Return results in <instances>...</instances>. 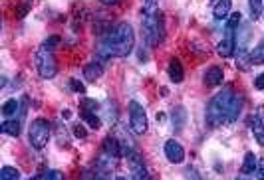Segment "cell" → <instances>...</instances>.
Returning <instances> with one entry per match:
<instances>
[{
    "instance_id": "836d02e7",
    "label": "cell",
    "mask_w": 264,
    "mask_h": 180,
    "mask_svg": "<svg viewBox=\"0 0 264 180\" xmlns=\"http://www.w3.org/2000/svg\"><path fill=\"white\" fill-rule=\"evenodd\" d=\"M185 178L187 180H201V176H199V172H197L193 166H189V168H185Z\"/></svg>"
},
{
    "instance_id": "4fadbf2b",
    "label": "cell",
    "mask_w": 264,
    "mask_h": 180,
    "mask_svg": "<svg viewBox=\"0 0 264 180\" xmlns=\"http://www.w3.org/2000/svg\"><path fill=\"white\" fill-rule=\"evenodd\" d=\"M167 74H169V79L173 83H181L185 79V70H183V63L177 60V58H171L169 65H167Z\"/></svg>"
},
{
    "instance_id": "ab89813d",
    "label": "cell",
    "mask_w": 264,
    "mask_h": 180,
    "mask_svg": "<svg viewBox=\"0 0 264 180\" xmlns=\"http://www.w3.org/2000/svg\"><path fill=\"white\" fill-rule=\"evenodd\" d=\"M116 180H127V178H123V176H118V178H116Z\"/></svg>"
},
{
    "instance_id": "6da1fadb",
    "label": "cell",
    "mask_w": 264,
    "mask_h": 180,
    "mask_svg": "<svg viewBox=\"0 0 264 180\" xmlns=\"http://www.w3.org/2000/svg\"><path fill=\"white\" fill-rule=\"evenodd\" d=\"M135 48V32L131 24H118L109 30L100 46V54L103 58H127Z\"/></svg>"
},
{
    "instance_id": "277c9868",
    "label": "cell",
    "mask_w": 264,
    "mask_h": 180,
    "mask_svg": "<svg viewBox=\"0 0 264 180\" xmlns=\"http://www.w3.org/2000/svg\"><path fill=\"white\" fill-rule=\"evenodd\" d=\"M50 135H52V125L50 121L46 119H34L30 123L28 129V141L34 149L42 150L48 145L50 141Z\"/></svg>"
},
{
    "instance_id": "f546056e",
    "label": "cell",
    "mask_w": 264,
    "mask_h": 180,
    "mask_svg": "<svg viewBox=\"0 0 264 180\" xmlns=\"http://www.w3.org/2000/svg\"><path fill=\"white\" fill-rule=\"evenodd\" d=\"M60 44V36H50L48 40H44V44H42V48L44 50H50V52H54V48Z\"/></svg>"
},
{
    "instance_id": "44dd1931",
    "label": "cell",
    "mask_w": 264,
    "mask_h": 180,
    "mask_svg": "<svg viewBox=\"0 0 264 180\" xmlns=\"http://www.w3.org/2000/svg\"><path fill=\"white\" fill-rule=\"evenodd\" d=\"M0 180H20V172L14 166H2L0 168Z\"/></svg>"
},
{
    "instance_id": "7402d4cb",
    "label": "cell",
    "mask_w": 264,
    "mask_h": 180,
    "mask_svg": "<svg viewBox=\"0 0 264 180\" xmlns=\"http://www.w3.org/2000/svg\"><path fill=\"white\" fill-rule=\"evenodd\" d=\"M18 107H20V103H18L16 99H8V101H4V105H2V115H4V117H12V115H16Z\"/></svg>"
},
{
    "instance_id": "74e56055",
    "label": "cell",
    "mask_w": 264,
    "mask_h": 180,
    "mask_svg": "<svg viewBox=\"0 0 264 180\" xmlns=\"http://www.w3.org/2000/svg\"><path fill=\"white\" fill-rule=\"evenodd\" d=\"M103 6H116V4H119L121 0H100Z\"/></svg>"
},
{
    "instance_id": "ac0fdd59",
    "label": "cell",
    "mask_w": 264,
    "mask_h": 180,
    "mask_svg": "<svg viewBox=\"0 0 264 180\" xmlns=\"http://www.w3.org/2000/svg\"><path fill=\"white\" fill-rule=\"evenodd\" d=\"M256 165H258V161H256L254 152H247L244 154V163H242V174H252L256 170Z\"/></svg>"
},
{
    "instance_id": "1f68e13d",
    "label": "cell",
    "mask_w": 264,
    "mask_h": 180,
    "mask_svg": "<svg viewBox=\"0 0 264 180\" xmlns=\"http://www.w3.org/2000/svg\"><path fill=\"white\" fill-rule=\"evenodd\" d=\"M44 180H66V178H64V174L60 170H48Z\"/></svg>"
},
{
    "instance_id": "cb8c5ba5",
    "label": "cell",
    "mask_w": 264,
    "mask_h": 180,
    "mask_svg": "<svg viewBox=\"0 0 264 180\" xmlns=\"http://www.w3.org/2000/svg\"><path fill=\"white\" fill-rule=\"evenodd\" d=\"M105 176H107V172H103L96 166V170H84L82 180H107Z\"/></svg>"
},
{
    "instance_id": "f35d334b",
    "label": "cell",
    "mask_w": 264,
    "mask_h": 180,
    "mask_svg": "<svg viewBox=\"0 0 264 180\" xmlns=\"http://www.w3.org/2000/svg\"><path fill=\"white\" fill-rule=\"evenodd\" d=\"M235 180H252V178H249V174H240V176H236Z\"/></svg>"
},
{
    "instance_id": "d4e9b609",
    "label": "cell",
    "mask_w": 264,
    "mask_h": 180,
    "mask_svg": "<svg viewBox=\"0 0 264 180\" xmlns=\"http://www.w3.org/2000/svg\"><path fill=\"white\" fill-rule=\"evenodd\" d=\"M250 61H252V65L254 63H264V42H260L250 52Z\"/></svg>"
},
{
    "instance_id": "52a82bcc",
    "label": "cell",
    "mask_w": 264,
    "mask_h": 180,
    "mask_svg": "<svg viewBox=\"0 0 264 180\" xmlns=\"http://www.w3.org/2000/svg\"><path fill=\"white\" fill-rule=\"evenodd\" d=\"M127 161H129V168H131V178L133 180H151L149 176V170L147 166L143 165V159L139 156V152L135 149H129L125 152Z\"/></svg>"
},
{
    "instance_id": "9c48e42d",
    "label": "cell",
    "mask_w": 264,
    "mask_h": 180,
    "mask_svg": "<svg viewBox=\"0 0 264 180\" xmlns=\"http://www.w3.org/2000/svg\"><path fill=\"white\" fill-rule=\"evenodd\" d=\"M250 129H252V135L256 139V143L264 147V107L256 109V115L250 119Z\"/></svg>"
},
{
    "instance_id": "2e32d148",
    "label": "cell",
    "mask_w": 264,
    "mask_h": 180,
    "mask_svg": "<svg viewBox=\"0 0 264 180\" xmlns=\"http://www.w3.org/2000/svg\"><path fill=\"white\" fill-rule=\"evenodd\" d=\"M0 131H2L4 135L18 137V135H20V131H22V125H20V121L8 119V121H4V123H2V127H0Z\"/></svg>"
},
{
    "instance_id": "5bb4252c",
    "label": "cell",
    "mask_w": 264,
    "mask_h": 180,
    "mask_svg": "<svg viewBox=\"0 0 264 180\" xmlns=\"http://www.w3.org/2000/svg\"><path fill=\"white\" fill-rule=\"evenodd\" d=\"M103 75V63L102 61H91L88 63L86 68H84V77H86V81H98L100 77Z\"/></svg>"
},
{
    "instance_id": "e575fe53",
    "label": "cell",
    "mask_w": 264,
    "mask_h": 180,
    "mask_svg": "<svg viewBox=\"0 0 264 180\" xmlns=\"http://www.w3.org/2000/svg\"><path fill=\"white\" fill-rule=\"evenodd\" d=\"M254 174H256V178H258V180H264V159H260V161H258Z\"/></svg>"
},
{
    "instance_id": "d590c367",
    "label": "cell",
    "mask_w": 264,
    "mask_h": 180,
    "mask_svg": "<svg viewBox=\"0 0 264 180\" xmlns=\"http://www.w3.org/2000/svg\"><path fill=\"white\" fill-rule=\"evenodd\" d=\"M254 87H256V89H264V74L256 75V79H254Z\"/></svg>"
},
{
    "instance_id": "8992f818",
    "label": "cell",
    "mask_w": 264,
    "mask_h": 180,
    "mask_svg": "<svg viewBox=\"0 0 264 180\" xmlns=\"http://www.w3.org/2000/svg\"><path fill=\"white\" fill-rule=\"evenodd\" d=\"M129 127L135 135H145L147 131V115L145 109L139 105L137 101L129 103Z\"/></svg>"
},
{
    "instance_id": "d6986e66",
    "label": "cell",
    "mask_w": 264,
    "mask_h": 180,
    "mask_svg": "<svg viewBox=\"0 0 264 180\" xmlns=\"http://www.w3.org/2000/svg\"><path fill=\"white\" fill-rule=\"evenodd\" d=\"M185 119H187V115H185V109H183V107H177L175 111H173V129H175L177 133L183 129V125H185Z\"/></svg>"
},
{
    "instance_id": "5b68a950",
    "label": "cell",
    "mask_w": 264,
    "mask_h": 180,
    "mask_svg": "<svg viewBox=\"0 0 264 180\" xmlns=\"http://www.w3.org/2000/svg\"><path fill=\"white\" fill-rule=\"evenodd\" d=\"M36 70L42 79H52L58 74V61L54 58V52L40 48L36 54Z\"/></svg>"
},
{
    "instance_id": "83f0119b",
    "label": "cell",
    "mask_w": 264,
    "mask_h": 180,
    "mask_svg": "<svg viewBox=\"0 0 264 180\" xmlns=\"http://www.w3.org/2000/svg\"><path fill=\"white\" fill-rule=\"evenodd\" d=\"M240 20H242V16H240V12H233V14H231V18H229V24H227V32L235 34L236 26L240 24Z\"/></svg>"
},
{
    "instance_id": "ba28073f",
    "label": "cell",
    "mask_w": 264,
    "mask_h": 180,
    "mask_svg": "<svg viewBox=\"0 0 264 180\" xmlns=\"http://www.w3.org/2000/svg\"><path fill=\"white\" fill-rule=\"evenodd\" d=\"M165 156H167L169 163L181 165V163L185 161V149H183V145H181L179 141H175V139L167 141V143H165Z\"/></svg>"
},
{
    "instance_id": "4316f807",
    "label": "cell",
    "mask_w": 264,
    "mask_h": 180,
    "mask_svg": "<svg viewBox=\"0 0 264 180\" xmlns=\"http://www.w3.org/2000/svg\"><path fill=\"white\" fill-rule=\"evenodd\" d=\"M159 12V0H145L143 4V14L151 16V14H157Z\"/></svg>"
},
{
    "instance_id": "e0dca14e",
    "label": "cell",
    "mask_w": 264,
    "mask_h": 180,
    "mask_svg": "<svg viewBox=\"0 0 264 180\" xmlns=\"http://www.w3.org/2000/svg\"><path fill=\"white\" fill-rule=\"evenodd\" d=\"M240 111H242V97L235 93V99H233L231 109H229V119H227V123H235L238 119V115H240Z\"/></svg>"
},
{
    "instance_id": "3957f363",
    "label": "cell",
    "mask_w": 264,
    "mask_h": 180,
    "mask_svg": "<svg viewBox=\"0 0 264 180\" xmlns=\"http://www.w3.org/2000/svg\"><path fill=\"white\" fill-rule=\"evenodd\" d=\"M143 36H145V42L151 48L159 46L165 40V22H163L161 12L143 16Z\"/></svg>"
},
{
    "instance_id": "7a4b0ae2",
    "label": "cell",
    "mask_w": 264,
    "mask_h": 180,
    "mask_svg": "<svg viewBox=\"0 0 264 180\" xmlns=\"http://www.w3.org/2000/svg\"><path fill=\"white\" fill-rule=\"evenodd\" d=\"M233 99H235V91H233V85L229 83L209 101V105H206V123L211 127H219L222 123H227Z\"/></svg>"
},
{
    "instance_id": "7c38bea8",
    "label": "cell",
    "mask_w": 264,
    "mask_h": 180,
    "mask_svg": "<svg viewBox=\"0 0 264 180\" xmlns=\"http://www.w3.org/2000/svg\"><path fill=\"white\" fill-rule=\"evenodd\" d=\"M102 150L103 152H107V154H111V156H116V159L123 156V145H121V141L116 139L114 135L105 137V141H103V145H102Z\"/></svg>"
},
{
    "instance_id": "ffe728a7",
    "label": "cell",
    "mask_w": 264,
    "mask_h": 180,
    "mask_svg": "<svg viewBox=\"0 0 264 180\" xmlns=\"http://www.w3.org/2000/svg\"><path fill=\"white\" fill-rule=\"evenodd\" d=\"M82 119L86 121L91 129H96V131L102 127V119H100L96 113H91V111H84V109H82Z\"/></svg>"
},
{
    "instance_id": "f1b7e54d",
    "label": "cell",
    "mask_w": 264,
    "mask_h": 180,
    "mask_svg": "<svg viewBox=\"0 0 264 180\" xmlns=\"http://www.w3.org/2000/svg\"><path fill=\"white\" fill-rule=\"evenodd\" d=\"M82 109H84V111H91V113H96V111L100 109V103H98V101H93V99H84V101H82Z\"/></svg>"
},
{
    "instance_id": "4dcf8cb0",
    "label": "cell",
    "mask_w": 264,
    "mask_h": 180,
    "mask_svg": "<svg viewBox=\"0 0 264 180\" xmlns=\"http://www.w3.org/2000/svg\"><path fill=\"white\" fill-rule=\"evenodd\" d=\"M70 89H72L73 93H84L86 87H84V83H82V81H78V79H70Z\"/></svg>"
},
{
    "instance_id": "d6a6232c",
    "label": "cell",
    "mask_w": 264,
    "mask_h": 180,
    "mask_svg": "<svg viewBox=\"0 0 264 180\" xmlns=\"http://www.w3.org/2000/svg\"><path fill=\"white\" fill-rule=\"evenodd\" d=\"M73 135L78 137V139H86V137H88V131L84 129V125H82V123H78V125L73 127Z\"/></svg>"
},
{
    "instance_id": "603a6c76",
    "label": "cell",
    "mask_w": 264,
    "mask_h": 180,
    "mask_svg": "<svg viewBox=\"0 0 264 180\" xmlns=\"http://www.w3.org/2000/svg\"><path fill=\"white\" fill-rule=\"evenodd\" d=\"M249 8H250V18L252 20H258L262 16V0H249Z\"/></svg>"
},
{
    "instance_id": "8d00e7d4",
    "label": "cell",
    "mask_w": 264,
    "mask_h": 180,
    "mask_svg": "<svg viewBox=\"0 0 264 180\" xmlns=\"http://www.w3.org/2000/svg\"><path fill=\"white\" fill-rule=\"evenodd\" d=\"M58 137H60V141H66V137H68V133H66V127L58 125Z\"/></svg>"
},
{
    "instance_id": "9a60e30c",
    "label": "cell",
    "mask_w": 264,
    "mask_h": 180,
    "mask_svg": "<svg viewBox=\"0 0 264 180\" xmlns=\"http://www.w3.org/2000/svg\"><path fill=\"white\" fill-rule=\"evenodd\" d=\"M231 8H233V0H219L213 8V14L217 20H224L231 16Z\"/></svg>"
},
{
    "instance_id": "484cf974",
    "label": "cell",
    "mask_w": 264,
    "mask_h": 180,
    "mask_svg": "<svg viewBox=\"0 0 264 180\" xmlns=\"http://www.w3.org/2000/svg\"><path fill=\"white\" fill-rule=\"evenodd\" d=\"M250 65H252V61H250V54H247L244 50H240V52H238V56H236V68H240V70H249Z\"/></svg>"
},
{
    "instance_id": "8fae6325",
    "label": "cell",
    "mask_w": 264,
    "mask_h": 180,
    "mask_svg": "<svg viewBox=\"0 0 264 180\" xmlns=\"http://www.w3.org/2000/svg\"><path fill=\"white\" fill-rule=\"evenodd\" d=\"M222 79H224V72H222V68H219V65L209 68L205 72V77H203L206 87H219L220 83H222Z\"/></svg>"
},
{
    "instance_id": "30bf717a",
    "label": "cell",
    "mask_w": 264,
    "mask_h": 180,
    "mask_svg": "<svg viewBox=\"0 0 264 180\" xmlns=\"http://www.w3.org/2000/svg\"><path fill=\"white\" fill-rule=\"evenodd\" d=\"M235 34H231V32H227V36L222 38L217 46V54H219L220 58H231L233 54H235Z\"/></svg>"
}]
</instances>
